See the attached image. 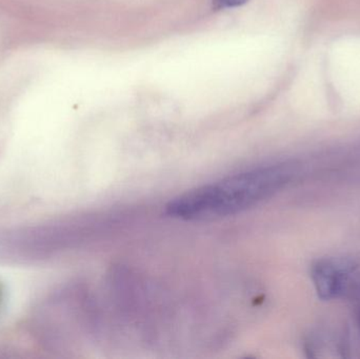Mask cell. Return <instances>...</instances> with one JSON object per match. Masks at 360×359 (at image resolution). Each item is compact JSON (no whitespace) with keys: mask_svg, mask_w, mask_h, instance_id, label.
Here are the masks:
<instances>
[{"mask_svg":"<svg viewBox=\"0 0 360 359\" xmlns=\"http://www.w3.org/2000/svg\"><path fill=\"white\" fill-rule=\"evenodd\" d=\"M296 173L294 162H283L229 175L173 198L167 204V214L188 221L239 214L278 193Z\"/></svg>","mask_w":360,"mask_h":359,"instance_id":"cell-1","label":"cell"},{"mask_svg":"<svg viewBox=\"0 0 360 359\" xmlns=\"http://www.w3.org/2000/svg\"><path fill=\"white\" fill-rule=\"evenodd\" d=\"M312 278L319 297L326 301L360 293V263L346 257H328L312 268Z\"/></svg>","mask_w":360,"mask_h":359,"instance_id":"cell-2","label":"cell"},{"mask_svg":"<svg viewBox=\"0 0 360 359\" xmlns=\"http://www.w3.org/2000/svg\"><path fill=\"white\" fill-rule=\"evenodd\" d=\"M357 320H359V325L360 328V301L359 303V308H357Z\"/></svg>","mask_w":360,"mask_h":359,"instance_id":"cell-4","label":"cell"},{"mask_svg":"<svg viewBox=\"0 0 360 359\" xmlns=\"http://www.w3.org/2000/svg\"><path fill=\"white\" fill-rule=\"evenodd\" d=\"M247 1L248 0H214V4L217 8H230L240 6Z\"/></svg>","mask_w":360,"mask_h":359,"instance_id":"cell-3","label":"cell"}]
</instances>
